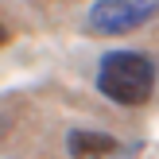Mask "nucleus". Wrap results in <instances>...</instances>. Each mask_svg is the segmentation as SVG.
Segmentation results:
<instances>
[{
	"instance_id": "f257e3e1",
	"label": "nucleus",
	"mask_w": 159,
	"mask_h": 159,
	"mask_svg": "<svg viewBox=\"0 0 159 159\" xmlns=\"http://www.w3.org/2000/svg\"><path fill=\"white\" fill-rule=\"evenodd\" d=\"M97 89L116 105H144L155 89V66L152 58L136 51H116L101 58L97 70Z\"/></svg>"
},
{
	"instance_id": "f03ea898",
	"label": "nucleus",
	"mask_w": 159,
	"mask_h": 159,
	"mask_svg": "<svg viewBox=\"0 0 159 159\" xmlns=\"http://www.w3.org/2000/svg\"><path fill=\"white\" fill-rule=\"evenodd\" d=\"M159 12V0H97L89 8V27L97 35H124L144 27Z\"/></svg>"
},
{
	"instance_id": "7ed1b4c3",
	"label": "nucleus",
	"mask_w": 159,
	"mask_h": 159,
	"mask_svg": "<svg viewBox=\"0 0 159 159\" xmlns=\"http://www.w3.org/2000/svg\"><path fill=\"white\" fill-rule=\"evenodd\" d=\"M66 148L74 159H109L116 152L113 136H101V132H85V128H74L66 136Z\"/></svg>"
},
{
	"instance_id": "20e7f679",
	"label": "nucleus",
	"mask_w": 159,
	"mask_h": 159,
	"mask_svg": "<svg viewBox=\"0 0 159 159\" xmlns=\"http://www.w3.org/2000/svg\"><path fill=\"white\" fill-rule=\"evenodd\" d=\"M4 43H8V27L0 23V47H4Z\"/></svg>"
}]
</instances>
